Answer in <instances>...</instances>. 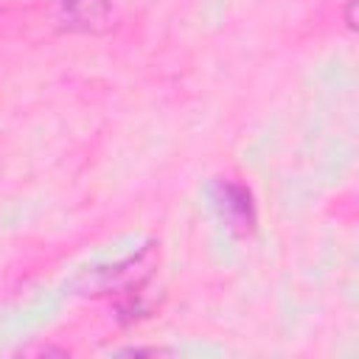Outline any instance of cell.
<instances>
[{"mask_svg":"<svg viewBox=\"0 0 359 359\" xmlns=\"http://www.w3.org/2000/svg\"><path fill=\"white\" fill-rule=\"evenodd\" d=\"M56 28L70 34H107L112 28L109 0H45Z\"/></svg>","mask_w":359,"mask_h":359,"instance_id":"cell-1","label":"cell"},{"mask_svg":"<svg viewBox=\"0 0 359 359\" xmlns=\"http://www.w3.org/2000/svg\"><path fill=\"white\" fill-rule=\"evenodd\" d=\"M151 255V250H140L137 255H129L126 261L115 264V266H98L93 275H84V280L79 283L81 294H109V292H135L143 286L146 275L151 272V261H146Z\"/></svg>","mask_w":359,"mask_h":359,"instance_id":"cell-2","label":"cell"},{"mask_svg":"<svg viewBox=\"0 0 359 359\" xmlns=\"http://www.w3.org/2000/svg\"><path fill=\"white\" fill-rule=\"evenodd\" d=\"M213 205L233 236H250L255 230V205L247 185L236 180H216L213 185Z\"/></svg>","mask_w":359,"mask_h":359,"instance_id":"cell-3","label":"cell"},{"mask_svg":"<svg viewBox=\"0 0 359 359\" xmlns=\"http://www.w3.org/2000/svg\"><path fill=\"white\" fill-rule=\"evenodd\" d=\"M118 353H129V356H140V353H151V356H157V353H168V351H163V348H123V351H118Z\"/></svg>","mask_w":359,"mask_h":359,"instance_id":"cell-4","label":"cell"},{"mask_svg":"<svg viewBox=\"0 0 359 359\" xmlns=\"http://www.w3.org/2000/svg\"><path fill=\"white\" fill-rule=\"evenodd\" d=\"M353 8H356V0H348V6H345V22H348L351 31L356 28V14H353Z\"/></svg>","mask_w":359,"mask_h":359,"instance_id":"cell-5","label":"cell"}]
</instances>
